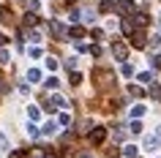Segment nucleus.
Returning a JSON list of instances; mask_svg holds the SVG:
<instances>
[{"label": "nucleus", "mask_w": 161, "mask_h": 158, "mask_svg": "<svg viewBox=\"0 0 161 158\" xmlns=\"http://www.w3.org/2000/svg\"><path fill=\"white\" fill-rule=\"evenodd\" d=\"M112 55L123 63V60H128V46H126L123 41H115V44H112Z\"/></svg>", "instance_id": "obj_1"}, {"label": "nucleus", "mask_w": 161, "mask_h": 158, "mask_svg": "<svg viewBox=\"0 0 161 158\" xmlns=\"http://www.w3.org/2000/svg\"><path fill=\"white\" fill-rule=\"evenodd\" d=\"M87 139H90V144H101V142L107 139V128H90Z\"/></svg>", "instance_id": "obj_2"}, {"label": "nucleus", "mask_w": 161, "mask_h": 158, "mask_svg": "<svg viewBox=\"0 0 161 158\" xmlns=\"http://www.w3.org/2000/svg\"><path fill=\"white\" fill-rule=\"evenodd\" d=\"M158 144H161V139L156 136V133H147V136H145V150H147V153L158 150Z\"/></svg>", "instance_id": "obj_3"}, {"label": "nucleus", "mask_w": 161, "mask_h": 158, "mask_svg": "<svg viewBox=\"0 0 161 158\" xmlns=\"http://www.w3.org/2000/svg\"><path fill=\"white\" fill-rule=\"evenodd\" d=\"M145 41H147V38H145V33H142V30H134V33H131V44H134L136 49H142V46H145Z\"/></svg>", "instance_id": "obj_4"}, {"label": "nucleus", "mask_w": 161, "mask_h": 158, "mask_svg": "<svg viewBox=\"0 0 161 158\" xmlns=\"http://www.w3.org/2000/svg\"><path fill=\"white\" fill-rule=\"evenodd\" d=\"M118 11L123 14V17H128V14L134 11V3H131V0H120V3H118Z\"/></svg>", "instance_id": "obj_5"}, {"label": "nucleus", "mask_w": 161, "mask_h": 158, "mask_svg": "<svg viewBox=\"0 0 161 158\" xmlns=\"http://www.w3.org/2000/svg\"><path fill=\"white\" fill-rule=\"evenodd\" d=\"M49 27H52V33L58 35V38H63V35H66V30H63V25H60L58 19H52V22H49Z\"/></svg>", "instance_id": "obj_6"}, {"label": "nucleus", "mask_w": 161, "mask_h": 158, "mask_svg": "<svg viewBox=\"0 0 161 158\" xmlns=\"http://www.w3.org/2000/svg\"><path fill=\"white\" fill-rule=\"evenodd\" d=\"M41 133H44V136H55V133H58V123H44Z\"/></svg>", "instance_id": "obj_7"}, {"label": "nucleus", "mask_w": 161, "mask_h": 158, "mask_svg": "<svg viewBox=\"0 0 161 158\" xmlns=\"http://www.w3.org/2000/svg\"><path fill=\"white\" fill-rule=\"evenodd\" d=\"M120 27H123V33H126V35H131V33H134V30H136V27H134V22H131V19H123V22H120Z\"/></svg>", "instance_id": "obj_8"}, {"label": "nucleus", "mask_w": 161, "mask_h": 158, "mask_svg": "<svg viewBox=\"0 0 161 158\" xmlns=\"http://www.w3.org/2000/svg\"><path fill=\"white\" fill-rule=\"evenodd\" d=\"M145 112H147V109H145L142 104H136V106H131V120H139V117H142Z\"/></svg>", "instance_id": "obj_9"}, {"label": "nucleus", "mask_w": 161, "mask_h": 158, "mask_svg": "<svg viewBox=\"0 0 161 158\" xmlns=\"http://www.w3.org/2000/svg\"><path fill=\"white\" fill-rule=\"evenodd\" d=\"M120 71H123V76H134V66H131V60H123Z\"/></svg>", "instance_id": "obj_10"}, {"label": "nucleus", "mask_w": 161, "mask_h": 158, "mask_svg": "<svg viewBox=\"0 0 161 158\" xmlns=\"http://www.w3.org/2000/svg\"><path fill=\"white\" fill-rule=\"evenodd\" d=\"M58 125L68 128V125H71V115H68V112H60V117H58Z\"/></svg>", "instance_id": "obj_11"}, {"label": "nucleus", "mask_w": 161, "mask_h": 158, "mask_svg": "<svg viewBox=\"0 0 161 158\" xmlns=\"http://www.w3.org/2000/svg\"><path fill=\"white\" fill-rule=\"evenodd\" d=\"M123 158H136V147L134 144H123Z\"/></svg>", "instance_id": "obj_12"}, {"label": "nucleus", "mask_w": 161, "mask_h": 158, "mask_svg": "<svg viewBox=\"0 0 161 158\" xmlns=\"http://www.w3.org/2000/svg\"><path fill=\"white\" fill-rule=\"evenodd\" d=\"M27 82H41V71L38 68H30L27 71Z\"/></svg>", "instance_id": "obj_13"}, {"label": "nucleus", "mask_w": 161, "mask_h": 158, "mask_svg": "<svg viewBox=\"0 0 161 158\" xmlns=\"http://www.w3.org/2000/svg\"><path fill=\"white\" fill-rule=\"evenodd\" d=\"M128 93H131L134 98H142V95H145V90L139 87V84H128Z\"/></svg>", "instance_id": "obj_14"}, {"label": "nucleus", "mask_w": 161, "mask_h": 158, "mask_svg": "<svg viewBox=\"0 0 161 158\" xmlns=\"http://www.w3.org/2000/svg\"><path fill=\"white\" fill-rule=\"evenodd\" d=\"M79 17H82V22H93V8H82Z\"/></svg>", "instance_id": "obj_15"}, {"label": "nucleus", "mask_w": 161, "mask_h": 158, "mask_svg": "<svg viewBox=\"0 0 161 158\" xmlns=\"http://www.w3.org/2000/svg\"><path fill=\"white\" fill-rule=\"evenodd\" d=\"M68 35H71V38H82V35H85V30H82L79 25H74L71 30H68Z\"/></svg>", "instance_id": "obj_16"}, {"label": "nucleus", "mask_w": 161, "mask_h": 158, "mask_svg": "<svg viewBox=\"0 0 161 158\" xmlns=\"http://www.w3.org/2000/svg\"><path fill=\"white\" fill-rule=\"evenodd\" d=\"M27 115H30V120L36 123V120L41 117V109H38V106H27Z\"/></svg>", "instance_id": "obj_17"}, {"label": "nucleus", "mask_w": 161, "mask_h": 158, "mask_svg": "<svg viewBox=\"0 0 161 158\" xmlns=\"http://www.w3.org/2000/svg\"><path fill=\"white\" fill-rule=\"evenodd\" d=\"M128 131L131 133H142V123H139V120H131V123H128Z\"/></svg>", "instance_id": "obj_18"}, {"label": "nucleus", "mask_w": 161, "mask_h": 158, "mask_svg": "<svg viewBox=\"0 0 161 158\" xmlns=\"http://www.w3.org/2000/svg\"><path fill=\"white\" fill-rule=\"evenodd\" d=\"M25 25H27V27H33V25H38V17H36L33 11H30V14H25Z\"/></svg>", "instance_id": "obj_19"}, {"label": "nucleus", "mask_w": 161, "mask_h": 158, "mask_svg": "<svg viewBox=\"0 0 161 158\" xmlns=\"http://www.w3.org/2000/svg\"><path fill=\"white\" fill-rule=\"evenodd\" d=\"M136 79H139L142 84H147V82H153V74L150 71H142V74H136Z\"/></svg>", "instance_id": "obj_20"}, {"label": "nucleus", "mask_w": 161, "mask_h": 158, "mask_svg": "<svg viewBox=\"0 0 161 158\" xmlns=\"http://www.w3.org/2000/svg\"><path fill=\"white\" fill-rule=\"evenodd\" d=\"M27 133H30L33 139H38V136H41V131L36 128V123H27Z\"/></svg>", "instance_id": "obj_21"}, {"label": "nucleus", "mask_w": 161, "mask_h": 158, "mask_svg": "<svg viewBox=\"0 0 161 158\" xmlns=\"http://www.w3.org/2000/svg\"><path fill=\"white\" fill-rule=\"evenodd\" d=\"M8 60H11L8 49H3V46H0V66H6V63H8Z\"/></svg>", "instance_id": "obj_22"}, {"label": "nucleus", "mask_w": 161, "mask_h": 158, "mask_svg": "<svg viewBox=\"0 0 161 158\" xmlns=\"http://www.w3.org/2000/svg\"><path fill=\"white\" fill-rule=\"evenodd\" d=\"M150 19H147V14H136L134 17V25H147Z\"/></svg>", "instance_id": "obj_23"}, {"label": "nucleus", "mask_w": 161, "mask_h": 158, "mask_svg": "<svg viewBox=\"0 0 161 158\" xmlns=\"http://www.w3.org/2000/svg\"><path fill=\"white\" fill-rule=\"evenodd\" d=\"M58 66H60V63L55 57H47V68H49V71H58Z\"/></svg>", "instance_id": "obj_24"}, {"label": "nucleus", "mask_w": 161, "mask_h": 158, "mask_svg": "<svg viewBox=\"0 0 161 158\" xmlns=\"http://www.w3.org/2000/svg\"><path fill=\"white\" fill-rule=\"evenodd\" d=\"M8 150V139H6V133H0V153H6Z\"/></svg>", "instance_id": "obj_25"}, {"label": "nucleus", "mask_w": 161, "mask_h": 158, "mask_svg": "<svg viewBox=\"0 0 161 158\" xmlns=\"http://www.w3.org/2000/svg\"><path fill=\"white\" fill-rule=\"evenodd\" d=\"M0 22H6V25L11 22V14H8V8H3V11H0Z\"/></svg>", "instance_id": "obj_26"}, {"label": "nucleus", "mask_w": 161, "mask_h": 158, "mask_svg": "<svg viewBox=\"0 0 161 158\" xmlns=\"http://www.w3.org/2000/svg\"><path fill=\"white\" fill-rule=\"evenodd\" d=\"M27 55H30V57H41V46H30Z\"/></svg>", "instance_id": "obj_27"}, {"label": "nucleus", "mask_w": 161, "mask_h": 158, "mask_svg": "<svg viewBox=\"0 0 161 158\" xmlns=\"http://www.w3.org/2000/svg\"><path fill=\"white\" fill-rule=\"evenodd\" d=\"M44 84H47V87H49V90H55V87H58V79H55V76H49V79H47V82H44Z\"/></svg>", "instance_id": "obj_28"}, {"label": "nucleus", "mask_w": 161, "mask_h": 158, "mask_svg": "<svg viewBox=\"0 0 161 158\" xmlns=\"http://www.w3.org/2000/svg\"><path fill=\"white\" fill-rule=\"evenodd\" d=\"M82 82V74H76V71H71V84H79Z\"/></svg>", "instance_id": "obj_29"}, {"label": "nucleus", "mask_w": 161, "mask_h": 158, "mask_svg": "<svg viewBox=\"0 0 161 158\" xmlns=\"http://www.w3.org/2000/svg\"><path fill=\"white\" fill-rule=\"evenodd\" d=\"M101 11H112V0H101V6H98Z\"/></svg>", "instance_id": "obj_30"}, {"label": "nucleus", "mask_w": 161, "mask_h": 158, "mask_svg": "<svg viewBox=\"0 0 161 158\" xmlns=\"http://www.w3.org/2000/svg\"><path fill=\"white\" fill-rule=\"evenodd\" d=\"M27 6H30V11H38V6H41V0H27Z\"/></svg>", "instance_id": "obj_31"}, {"label": "nucleus", "mask_w": 161, "mask_h": 158, "mask_svg": "<svg viewBox=\"0 0 161 158\" xmlns=\"http://www.w3.org/2000/svg\"><path fill=\"white\" fill-rule=\"evenodd\" d=\"M150 46H153V49H156V46H161V35H153V38H150Z\"/></svg>", "instance_id": "obj_32"}, {"label": "nucleus", "mask_w": 161, "mask_h": 158, "mask_svg": "<svg viewBox=\"0 0 161 158\" xmlns=\"http://www.w3.org/2000/svg\"><path fill=\"white\" fill-rule=\"evenodd\" d=\"M66 68H68V71H74V68H76V60L68 57V60H66Z\"/></svg>", "instance_id": "obj_33"}, {"label": "nucleus", "mask_w": 161, "mask_h": 158, "mask_svg": "<svg viewBox=\"0 0 161 158\" xmlns=\"http://www.w3.org/2000/svg\"><path fill=\"white\" fill-rule=\"evenodd\" d=\"M150 63H153L156 68H161V55H153V57H150Z\"/></svg>", "instance_id": "obj_34"}, {"label": "nucleus", "mask_w": 161, "mask_h": 158, "mask_svg": "<svg viewBox=\"0 0 161 158\" xmlns=\"http://www.w3.org/2000/svg\"><path fill=\"white\" fill-rule=\"evenodd\" d=\"M112 133H115V139H123V128H120V125H115V131H112Z\"/></svg>", "instance_id": "obj_35"}, {"label": "nucleus", "mask_w": 161, "mask_h": 158, "mask_svg": "<svg viewBox=\"0 0 161 158\" xmlns=\"http://www.w3.org/2000/svg\"><path fill=\"white\" fill-rule=\"evenodd\" d=\"M44 158H60V155L55 153V150H47V153H44Z\"/></svg>", "instance_id": "obj_36"}, {"label": "nucleus", "mask_w": 161, "mask_h": 158, "mask_svg": "<svg viewBox=\"0 0 161 158\" xmlns=\"http://www.w3.org/2000/svg\"><path fill=\"white\" fill-rule=\"evenodd\" d=\"M76 158H93V155H90V153H79Z\"/></svg>", "instance_id": "obj_37"}, {"label": "nucleus", "mask_w": 161, "mask_h": 158, "mask_svg": "<svg viewBox=\"0 0 161 158\" xmlns=\"http://www.w3.org/2000/svg\"><path fill=\"white\" fill-rule=\"evenodd\" d=\"M3 44H6V35H3V33H0V46H3Z\"/></svg>", "instance_id": "obj_38"}, {"label": "nucleus", "mask_w": 161, "mask_h": 158, "mask_svg": "<svg viewBox=\"0 0 161 158\" xmlns=\"http://www.w3.org/2000/svg\"><path fill=\"white\" fill-rule=\"evenodd\" d=\"M156 136H158V139H161V125H158V128H156Z\"/></svg>", "instance_id": "obj_39"}]
</instances>
